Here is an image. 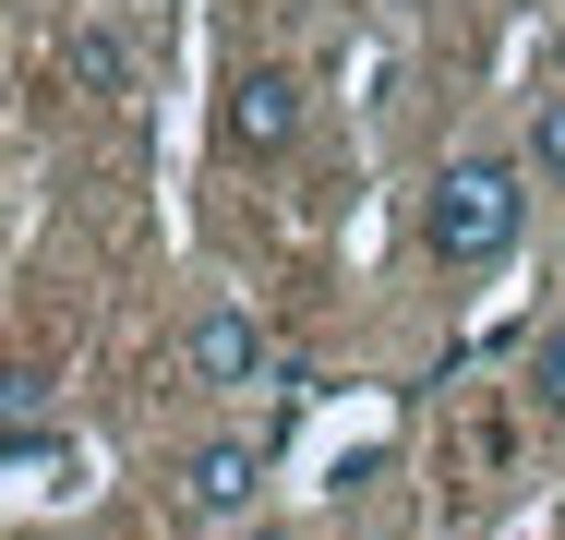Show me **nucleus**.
Here are the masks:
<instances>
[{
	"mask_svg": "<svg viewBox=\"0 0 565 540\" xmlns=\"http://www.w3.org/2000/svg\"><path fill=\"white\" fill-rule=\"evenodd\" d=\"M49 432V372H0V444H36Z\"/></svg>",
	"mask_w": 565,
	"mask_h": 540,
	"instance_id": "7",
	"label": "nucleus"
},
{
	"mask_svg": "<svg viewBox=\"0 0 565 540\" xmlns=\"http://www.w3.org/2000/svg\"><path fill=\"white\" fill-rule=\"evenodd\" d=\"M518 228H530V169H518V156L469 144V156L434 169V193H422V252H434L446 277H493V264L518 252Z\"/></svg>",
	"mask_w": 565,
	"mask_h": 540,
	"instance_id": "1",
	"label": "nucleus"
},
{
	"mask_svg": "<svg viewBox=\"0 0 565 540\" xmlns=\"http://www.w3.org/2000/svg\"><path fill=\"white\" fill-rule=\"evenodd\" d=\"M228 144H241V156H289V144H301V85H289V73H277V61H253V73H228Z\"/></svg>",
	"mask_w": 565,
	"mask_h": 540,
	"instance_id": "4",
	"label": "nucleus"
},
{
	"mask_svg": "<svg viewBox=\"0 0 565 540\" xmlns=\"http://www.w3.org/2000/svg\"><path fill=\"white\" fill-rule=\"evenodd\" d=\"M530 409H542V421H565V313L530 336Z\"/></svg>",
	"mask_w": 565,
	"mask_h": 540,
	"instance_id": "8",
	"label": "nucleus"
},
{
	"mask_svg": "<svg viewBox=\"0 0 565 540\" xmlns=\"http://www.w3.org/2000/svg\"><path fill=\"white\" fill-rule=\"evenodd\" d=\"M61 61H73V85H85V97H132V48H120L109 24H73V48H61Z\"/></svg>",
	"mask_w": 565,
	"mask_h": 540,
	"instance_id": "5",
	"label": "nucleus"
},
{
	"mask_svg": "<svg viewBox=\"0 0 565 540\" xmlns=\"http://www.w3.org/2000/svg\"><path fill=\"white\" fill-rule=\"evenodd\" d=\"M518 169H530V181H565V85H554V97H530V132H518Z\"/></svg>",
	"mask_w": 565,
	"mask_h": 540,
	"instance_id": "6",
	"label": "nucleus"
},
{
	"mask_svg": "<svg viewBox=\"0 0 565 540\" xmlns=\"http://www.w3.org/2000/svg\"><path fill=\"white\" fill-rule=\"evenodd\" d=\"M241 540H289V529H241Z\"/></svg>",
	"mask_w": 565,
	"mask_h": 540,
	"instance_id": "9",
	"label": "nucleus"
},
{
	"mask_svg": "<svg viewBox=\"0 0 565 540\" xmlns=\"http://www.w3.org/2000/svg\"><path fill=\"white\" fill-rule=\"evenodd\" d=\"M265 480H277V444H265V432H205V444H181L169 505H181V517H205V529H228V517H253V505H265Z\"/></svg>",
	"mask_w": 565,
	"mask_h": 540,
	"instance_id": "2",
	"label": "nucleus"
},
{
	"mask_svg": "<svg viewBox=\"0 0 565 540\" xmlns=\"http://www.w3.org/2000/svg\"><path fill=\"white\" fill-rule=\"evenodd\" d=\"M265 324L241 313V301H205V313L181 324V385H205V397H241V385H265Z\"/></svg>",
	"mask_w": 565,
	"mask_h": 540,
	"instance_id": "3",
	"label": "nucleus"
}]
</instances>
